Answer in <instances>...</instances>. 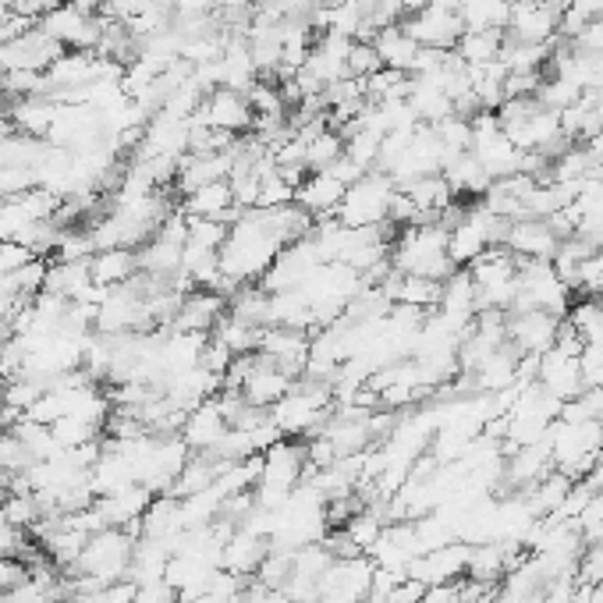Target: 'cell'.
<instances>
[{"instance_id":"1","label":"cell","mask_w":603,"mask_h":603,"mask_svg":"<svg viewBox=\"0 0 603 603\" xmlns=\"http://www.w3.org/2000/svg\"><path fill=\"white\" fill-rule=\"evenodd\" d=\"M391 270L429 277V281L451 277L458 267L451 263V256H447V227L437 221L398 227V238L391 245Z\"/></svg>"},{"instance_id":"2","label":"cell","mask_w":603,"mask_h":603,"mask_svg":"<svg viewBox=\"0 0 603 603\" xmlns=\"http://www.w3.org/2000/svg\"><path fill=\"white\" fill-rule=\"evenodd\" d=\"M331 412H334V383L299 377L291 383V391L270 409V420L284 437H313L331 420Z\"/></svg>"},{"instance_id":"3","label":"cell","mask_w":603,"mask_h":603,"mask_svg":"<svg viewBox=\"0 0 603 603\" xmlns=\"http://www.w3.org/2000/svg\"><path fill=\"white\" fill-rule=\"evenodd\" d=\"M398 192V185L383 171H366L359 181L345 189L342 206H337L334 221L345 227H380L388 224L391 199Z\"/></svg>"},{"instance_id":"4","label":"cell","mask_w":603,"mask_h":603,"mask_svg":"<svg viewBox=\"0 0 603 603\" xmlns=\"http://www.w3.org/2000/svg\"><path fill=\"white\" fill-rule=\"evenodd\" d=\"M466 270L476 281L479 313H483V309H501V313L512 309L518 295V259L507 253L504 245H493V249H487Z\"/></svg>"},{"instance_id":"5","label":"cell","mask_w":603,"mask_h":603,"mask_svg":"<svg viewBox=\"0 0 603 603\" xmlns=\"http://www.w3.org/2000/svg\"><path fill=\"white\" fill-rule=\"evenodd\" d=\"M405 33L429 51H455L466 25L458 19V0H437V4H426L420 11L405 14Z\"/></svg>"},{"instance_id":"6","label":"cell","mask_w":603,"mask_h":603,"mask_svg":"<svg viewBox=\"0 0 603 603\" xmlns=\"http://www.w3.org/2000/svg\"><path fill=\"white\" fill-rule=\"evenodd\" d=\"M40 29L51 40H57L65 51H92L97 54V46L103 40V19L100 14H89L75 4H57L54 11H46L40 19Z\"/></svg>"},{"instance_id":"7","label":"cell","mask_w":603,"mask_h":603,"mask_svg":"<svg viewBox=\"0 0 603 603\" xmlns=\"http://www.w3.org/2000/svg\"><path fill=\"white\" fill-rule=\"evenodd\" d=\"M196 125L203 129H213V132H227V135H249L253 132V121H256V111L245 92L238 89H224L216 86L213 92H206L203 103H199V111L192 114Z\"/></svg>"},{"instance_id":"8","label":"cell","mask_w":603,"mask_h":603,"mask_svg":"<svg viewBox=\"0 0 603 603\" xmlns=\"http://www.w3.org/2000/svg\"><path fill=\"white\" fill-rule=\"evenodd\" d=\"M565 8L558 4H536V0H515L512 4V22H507L504 36L515 43H529V46H547L558 40V25H561Z\"/></svg>"},{"instance_id":"9","label":"cell","mask_w":603,"mask_h":603,"mask_svg":"<svg viewBox=\"0 0 603 603\" xmlns=\"http://www.w3.org/2000/svg\"><path fill=\"white\" fill-rule=\"evenodd\" d=\"M536 383L544 388L550 398H558L561 405L571 398H579L585 391V377H582V355H571L561 348H550L539 355L536 362Z\"/></svg>"},{"instance_id":"10","label":"cell","mask_w":603,"mask_h":603,"mask_svg":"<svg viewBox=\"0 0 603 603\" xmlns=\"http://www.w3.org/2000/svg\"><path fill=\"white\" fill-rule=\"evenodd\" d=\"M316 267H320V256H316L313 242H309V235H305V238L291 242V245H284L281 253H277V259L270 263V270L263 273L259 284L267 288L270 295H277V291H295V288L305 284V277L313 273Z\"/></svg>"},{"instance_id":"11","label":"cell","mask_w":603,"mask_h":603,"mask_svg":"<svg viewBox=\"0 0 603 603\" xmlns=\"http://www.w3.org/2000/svg\"><path fill=\"white\" fill-rule=\"evenodd\" d=\"M469 550H472V544H461V539H451V544H444V547H433L409 565V579L423 582V585H451L466 576Z\"/></svg>"},{"instance_id":"12","label":"cell","mask_w":603,"mask_h":603,"mask_svg":"<svg viewBox=\"0 0 603 603\" xmlns=\"http://www.w3.org/2000/svg\"><path fill=\"white\" fill-rule=\"evenodd\" d=\"M561 331V316H550L544 309H518L507 313V342L522 355H544L554 348Z\"/></svg>"},{"instance_id":"13","label":"cell","mask_w":603,"mask_h":603,"mask_svg":"<svg viewBox=\"0 0 603 603\" xmlns=\"http://www.w3.org/2000/svg\"><path fill=\"white\" fill-rule=\"evenodd\" d=\"M291 383H295V380H291L284 369H277L267 359V355L253 351L249 355V369H245L238 394L249 401V405H256V409H273L277 401H281L291 391Z\"/></svg>"},{"instance_id":"14","label":"cell","mask_w":603,"mask_h":603,"mask_svg":"<svg viewBox=\"0 0 603 603\" xmlns=\"http://www.w3.org/2000/svg\"><path fill=\"white\" fill-rule=\"evenodd\" d=\"M227 415L221 409V398H210L203 405H196L189 415H185L181 423V440L189 444L192 455H206V451H216L221 440L227 437Z\"/></svg>"},{"instance_id":"15","label":"cell","mask_w":603,"mask_h":603,"mask_svg":"<svg viewBox=\"0 0 603 603\" xmlns=\"http://www.w3.org/2000/svg\"><path fill=\"white\" fill-rule=\"evenodd\" d=\"M309 345H313V334L309 331H291V327H267L263 331V342H259V355L284 369L291 380H299L305 373V362H309Z\"/></svg>"},{"instance_id":"16","label":"cell","mask_w":603,"mask_h":603,"mask_svg":"<svg viewBox=\"0 0 603 603\" xmlns=\"http://www.w3.org/2000/svg\"><path fill=\"white\" fill-rule=\"evenodd\" d=\"M227 313V299L210 288L185 291L178 302V313L171 320V331H192V334H213L216 320Z\"/></svg>"},{"instance_id":"17","label":"cell","mask_w":603,"mask_h":603,"mask_svg":"<svg viewBox=\"0 0 603 603\" xmlns=\"http://www.w3.org/2000/svg\"><path fill=\"white\" fill-rule=\"evenodd\" d=\"M267 554H270V539L253 533V529H245V525H238V529L224 539L221 568L231 571V576H238V579L249 582L256 571H259V565H263V558H267Z\"/></svg>"},{"instance_id":"18","label":"cell","mask_w":603,"mask_h":603,"mask_svg":"<svg viewBox=\"0 0 603 603\" xmlns=\"http://www.w3.org/2000/svg\"><path fill=\"white\" fill-rule=\"evenodd\" d=\"M345 199V185L331 171H309L305 181L295 189V203L313 216V221H331Z\"/></svg>"},{"instance_id":"19","label":"cell","mask_w":603,"mask_h":603,"mask_svg":"<svg viewBox=\"0 0 603 603\" xmlns=\"http://www.w3.org/2000/svg\"><path fill=\"white\" fill-rule=\"evenodd\" d=\"M558 235L547 227V221H512L504 238V249L515 259H554L558 256Z\"/></svg>"},{"instance_id":"20","label":"cell","mask_w":603,"mask_h":603,"mask_svg":"<svg viewBox=\"0 0 603 603\" xmlns=\"http://www.w3.org/2000/svg\"><path fill=\"white\" fill-rule=\"evenodd\" d=\"M181 213L185 216H203V221H224V224H235L242 216L227 181L203 185V189H196V192H185L181 196Z\"/></svg>"},{"instance_id":"21","label":"cell","mask_w":603,"mask_h":603,"mask_svg":"<svg viewBox=\"0 0 603 603\" xmlns=\"http://www.w3.org/2000/svg\"><path fill=\"white\" fill-rule=\"evenodd\" d=\"M149 501H153V493L143 483H132V487L118 490V493L97 498L92 504H97V512L103 515L107 529H125V525H132V522H143Z\"/></svg>"},{"instance_id":"22","label":"cell","mask_w":603,"mask_h":603,"mask_svg":"<svg viewBox=\"0 0 603 603\" xmlns=\"http://www.w3.org/2000/svg\"><path fill=\"white\" fill-rule=\"evenodd\" d=\"M383 295H388L391 305H409V309H423V313H433L440 302V281H429V277H412V273H394L388 281H380Z\"/></svg>"},{"instance_id":"23","label":"cell","mask_w":603,"mask_h":603,"mask_svg":"<svg viewBox=\"0 0 603 603\" xmlns=\"http://www.w3.org/2000/svg\"><path fill=\"white\" fill-rule=\"evenodd\" d=\"M4 111L11 114L14 132H19V135L46 138V135H51V129H54V121H57L60 103L54 97H46V92H40V97L11 100V107H4Z\"/></svg>"},{"instance_id":"24","label":"cell","mask_w":603,"mask_h":603,"mask_svg":"<svg viewBox=\"0 0 603 603\" xmlns=\"http://www.w3.org/2000/svg\"><path fill=\"white\" fill-rule=\"evenodd\" d=\"M89 277L100 288H121L138 277V249H97L89 256Z\"/></svg>"},{"instance_id":"25","label":"cell","mask_w":603,"mask_h":603,"mask_svg":"<svg viewBox=\"0 0 603 603\" xmlns=\"http://www.w3.org/2000/svg\"><path fill=\"white\" fill-rule=\"evenodd\" d=\"M89 284H92L89 259H51V263H46L43 291H51V295L65 299V302H75Z\"/></svg>"},{"instance_id":"26","label":"cell","mask_w":603,"mask_h":603,"mask_svg":"<svg viewBox=\"0 0 603 603\" xmlns=\"http://www.w3.org/2000/svg\"><path fill=\"white\" fill-rule=\"evenodd\" d=\"M466 33H504L512 22V0H458Z\"/></svg>"},{"instance_id":"27","label":"cell","mask_w":603,"mask_h":603,"mask_svg":"<svg viewBox=\"0 0 603 603\" xmlns=\"http://www.w3.org/2000/svg\"><path fill=\"white\" fill-rule=\"evenodd\" d=\"M401 192H405V196L412 199V206H415V213L423 216V224L437 221V216L455 203V196H451V189H447L444 175L415 178V181H409V185H401Z\"/></svg>"},{"instance_id":"28","label":"cell","mask_w":603,"mask_h":603,"mask_svg":"<svg viewBox=\"0 0 603 603\" xmlns=\"http://www.w3.org/2000/svg\"><path fill=\"white\" fill-rule=\"evenodd\" d=\"M373 46H377V54H380V60H383V68H394V71L412 75L415 57H420V43H415V40L405 33V25H388V29H380V33L373 36Z\"/></svg>"},{"instance_id":"29","label":"cell","mask_w":603,"mask_h":603,"mask_svg":"<svg viewBox=\"0 0 603 603\" xmlns=\"http://www.w3.org/2000/svg\"><path fill=\"white\" fill-rule=\"evenodd\" d=\"M263 331H267V327H256V323L242 320V316H235L227 309V313L216 320V327H213L210 337H213V342H221L231 355H253V351H259Z\"/></svg>"},{"instance_id":"30","label":"cell","mask_w":603,"mask_h":603,"mask_svg":"<svg viewBox=\"0 0 603 603\" xmlns=\"http://www.w3.org/2000/svg\"><path fill=\"white\" fill-rule=\"evenodd\" d=\"M295 135L305 143V167L309 171H327L337 157H345V135L337 132L334 125H323L313 135H302V132H295Z\"/></svg>"},{"instance_id":"31","label":"cell","mask_w":603,"mask_h":603,"mask_svg":"<svg viewBox=\"0 0 603 603\" xmlns=\"http://www.w3.org/2000/svg\"><path fill=\"white\" fill-rule=\"evenodd\" d=\"M501 46H504V33H461L455 54L466 60L469 68L479 65H493L501 57Z\"/></svg>"},{"instance_id":"32","label":"cell","mask_w":603,"mask_h":603,"mask_svg":"<svg viewBox=\"0 0 603 603\" xmlns=\"http://www.w3.org/2000/svg\"><path fill=\"white\" fill-rule=\"evenodd\" d=\"M51 433L60 447H82L103 437V426L100 423H89L82 415H60L57 423H51Z\"/></svg>"},{"instance_id":"33","label":"cell","mask_w":603,"mask_h":603,"mask_svg":"<svg viewBox=\"0 0 603 603\" xmlns=\"http://www.w3.org/2000/svg\"><path fill=\"white\" fill-rule=\"evenodd\" d=\"M29 466H33V455L25 451V444L19 440V433H14L11 426H0V469L8 472H25Z\"/></svg>"},{"instance_id":"34","label":"cell","mask_w":603,"mask_h":603,"mask_svg":"<svg viewBox=\"0 0 603 603\" xmlns=\"http://www.w3.org/2000/svg\"><path fill=\"white\" fill-rule=\"evenodd\" d=\"M380 68H383V60L377 54V46L355 40L348 51V79H369V75H377Z\"/></svg>"},{"instance_id":"35","label":"cell","mask_w":603,"mask_h":603,"mask_svg":"<svg viewBox=\"0 0 603 603\" xmlns=\"http://www.w3.org/2000/svg\"><path fill=\"white\" fill-rule=\"evenodd\" d=\"M227 227L224 221H203V216H189V242L192 245H203V249L221 253V245L227 238Z\"/></svg>"},{"instance_id":"36","label":"cell","mask_w":603,"mask_h":603,"mask_svg":"<svg viewBox=\"0 0 603 603\" xmlns=\"http://www.w3.org/2000/svg\"><path fill=\"white\" fill-rule=\"evenodd\" d=\"M29 544H33V536L19 529V525H11L4 507H0V558H22Z\"/></svg>"},{"instance_id":"37","label":"cell","mask_w":603,"mask_h":603,"mask_svg":"<svg viewBox=\"0 0 603 603\" xmlns=\"http://www.w3.org/2000/svg\"><path fill=\"white\" fill-rule=\"evenodd\" d=\"M29 259H36L33 253L25 249V245H19V242H0V281H8L11 273H19Z\"/></svg>"},{"instance_id":"38","label":"cell","mask_w":603,"mask_h":603,"mask_svg":"<svg viewBox=\"0 0 603 603\" xmlns=\"http://www.w3.org/2000/svg\"><path fill=\"white\" fill-rule=\"evenodd\" d=\"M238 603H295V600H291L288 593H281V590H267V585H259V582L249 579V585L242 590Z\"/></svg>"},{"instance_id":"39","label":"cell","mask_w":603,"mask_h":603,"mask_svg":"<svg viewBox=\"0 0 603 603\" xmlns=\"http://www.w3.org/2000/svg\"><path fill=\"white\" fill-rule=\"evenodd\" d=\"M178 593L167 582H153V585H135V600L132 603H175Z\"/></svg>"},{"instance_id":"40","label":"cell","mask_w":603,"mask_h":603,"mask_svg":"<svg viewBox=\"0 0 603 603\" xmlns=\"http://www.w3.org/2000/svg\"><path fill=\"white\" fill-rule=\"evenodd\" d=\"M327 171H331V175H334L337 181H342L345 189H351V185H355V181H359V178L366 175V167H362V164H355V160L348 157V153H345V157H337V160H334V164L327 167Z\"/></svg>"},{"instance_id":"41","label":"cell","mask_w":603,"mask_h":603,"mask_svg":"<svg viewBox=\"0 0 603 603\" xmlns=\"http://www.w3.org/2000/svg\"><path fill=\"white\" fill-rule=\"evenodd\" d=\"M25 576H29V568L19 558H0V593L14 590Z\"/></svg>"},{"instance_id":"42","label":"cell","mask_w":603,"mask_h":603,"mask_svg":"<svg viewBox=\"0 0 603 603\" xmlns=\"http://www.w3.org/2000/svg\"><path fill=\"white\" fill-rule=\"evenodd\" d=\"M68 4H75V8H82V11H89V14H100L111 0H68Z\"/></svg>"},{"instance_id":"43","label":"cell","mask_w":603,"mask_h":603,"mask_svg":"<svg viewBox=\"0 0 603 603\" xmlns=\"http://www.w3.org/2000/svg\"><path fill=\"white\" fill-rule=\"evenodd\" d=\"M14 490V472H8V469H0V504L8 501V493Z\"/></svg>"},{"instance_id":"44","label":"cell","mask_w":603,"mask_h":603,"mask_svg":"<svg viewBox=\"0 0 603 603\" xmlns=\"http://www.w3.org/2000/svg\"><path fill=\"white\" fill-rule=\"evenodd\" d=\"M316 8H334V4H342V0H313Z\"/></svg>"}]
</instances>
